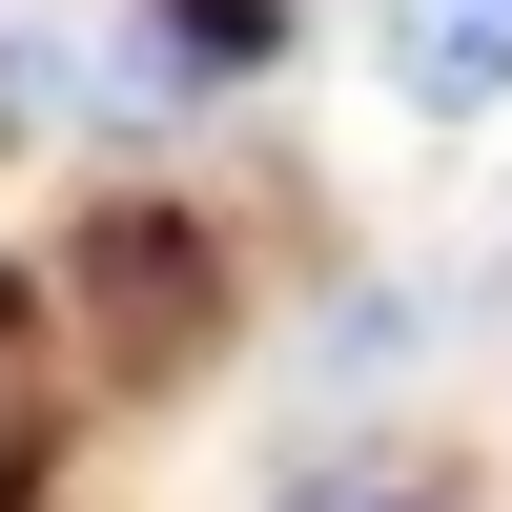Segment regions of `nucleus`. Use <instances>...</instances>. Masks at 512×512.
I'll list each match as a JSON object with an SVG mask.
<instances>
[{
	"label": "nucleus",
	"mask_w": 512,
	"mask_h": 512,
	"mask_svg": "<svg viewBox=\"0 0 512 512\" xmlns=\"http://www.w3.org/2000/svg\"><path fill=\"white\" fill-rule=\"evenodd\" d=\"M390 103L410 123H492L512 103V0H390Z\"/></svg>",
	"instance_id": "f257e3e1"
},
{
	"label": "nucleus",
	"mask_w": 512,
	"mask_h": 512,
	"mask_svg": "<svg viewBox=\"0 0 512 512\" xmlns=\"http://www.w3.org/2000/svg\"><path fill=\"white\" fill-rule=\"evenodd\" d=\"M267 512H451V492H431V472H287Z\"/></svg>",
	"instance_id": "f03ea898"
},
{
	"label": "nucleus",
	"mask_w": 512,
	"mask_h": 512,
	"mask_svg": "<svg viewBox=\"0 0 512 512\" xmlns=\"http://www.w3.org/2000/svg\"><path fill=\"white\" fill-rule=\"evenodd\" d=\"M0 492H21V349H0Z\"/></svg>",
	"instance_id": "7ed1b4c3"
}]
</instances>
